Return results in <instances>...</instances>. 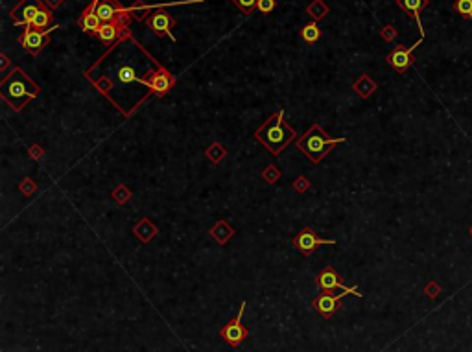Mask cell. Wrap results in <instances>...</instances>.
Wrapping results in <instances>:
<instances>
[{
  "label": "cell",
  "mask_w": 472,
  "mask_h": 352,
  "mask_svg": "<svg viewBox=\"0 0 472 352\" xmlns=\"http://www.w3.org/2000/svg\"><path fill=\"white\" fill-rule=\"evenodd\" d=\"M255 137L268 148L269 153L279 155L290 144V140L295 137V131L284 122V111L280 109L257 129Z\"/></svg>",
  "instance_id": "cell-1"
},
{
  "label": "cell",
  "mask_w": 472,
  "mask_h": 352,
  "mask_svg": "<svg viewBox=\"0 0 472 352\" xmlns=\"http://www.w3.org/2000/svg\"><path fill=\"white\" fill-rule=\"evenodd\" d=\"M0 89H2V98L10 101V105L17 111H21L28 100L39 94V87L21 69H13V72L2 81Z\"/></svg>",
  "instance_id": "cell-2"
},
{
  "label": "cell",
  "mask_w": 472,
  "mask_h": 352,
  "mask_svg": "<svg viewBox=\"0 0 472 352\" xmlns=\"http://www.w3.org/2000/svg\"><path fill=\"white\" fill-rule=\"evenodd\" d=\"M341 142H345L343 137L332 139V137H328V133L319 126V124H314V126L297 140V148H299L314 164H319V162L330 153V150H332L334 146L341 144Z\"/></svg>",
  "instance_id": "cell-3"
},
{
  "label": "cell",
  "mask_w": 472,
  "mask_h": 352,
  "mask_svg": "<svg viewBox=\"0 0 472 352\" xmlns=\"http://www.w3.org/2000/svg\"><path fill=\"white\" fill-rule=\"evenodd\" d=\"M55 28L57 26H52L50 30L41 32V30H35V28H32V26H26V30H24L22 35L19 37V43H21V46L26 50V52L39 53L46 44H48V33L52 32V30H55Z\"/></svg>",
  "instance_id": "cell-4"
},
{
  "label": "cell",
  "mask_w": 472,
  "mask_h": 352,
  "mask_svg": "<svg viewBox=\"0 0 472 352\" xmlns=\"http://www.w3.org/2000/svg\"><path fill=\"white\" fill-rule=\"evenodd\" d=\"M244 310H246V303L240 304V310H238V314H236L234 319H231L229 323H227L225 326H223V330H221V337L225 339L231 347H238L244 339L247 337V328L244 325H242V315H244Z\"/></svg>",
  "instance_id": "cell-5"
},
{
  "label": "cell",
  "mask_w": 472,
  "mask_h": 352,
  "mask_svg": "<svg viewBox=\"0 0 472 352\" xmlns=\"http://www.w3.org/2000/svg\"><path fill=\"white\" fill-rule=\"evenodd\" d=\"M41 8H43V6H41L39 0H21V2L11 10L10 15L17 26H30L33 21V17L37 15Z\"/></svg>",
  "instance_id": "cell-6"
},
{
  "label": "cell",
  "mask_w": 472,
  "mask_h": 352,
  "mask_svg": "<svg viewBox=\"0 0 472 352\" xmlns=\"http://www.w3.org/2000/svg\"><path fill=\"white\" fill-rule=\"evenodd\" d=\"M317 286L323 289V291H334V289H341L345 295H356V297H362V294H360L356 288H347V286H343V280H341V277H339L338 273L334 271L332 267H327L325 271H321L319 275H317Z\"/></svg>",
  "instance_id": "cell-7"
},
{
  "label": "cell",
  "mask_w": 472,
  "mask_h": 352,
  "mask_svg": "<svg viewBox=\"0 0 472 352\" xmlns=\"http://www.w3.org/2000/svg\"><path fill=\"white\" fill-rule=\"evenodd\" d=\"M323 244H330V246H332V244H336V240L321 238V236H317L312 229H303L299 234L293 238V246L305 256L312 255V253L316 251V247L323 246Z\"/></svg>",
  "instance_id": "cell-8"
},
{
  "label": "cell",
  "mask_w": 472,
  "mask_h": 352,
  "mask_svg": "<svg viewBox=\"0 0 472 352\" xmlns=\"http://www.w3.org/2000/svg\"><path fill=\"white\" fill-rule=\"evenodd\" d=\"M423 43V37L419 39L417 43L413 44L411 48H402V46H398V48L393 50L389 55H387V63L391 65L393 69L397 70L398 74H402V72H406V69H408L409 65L413 63V50L417 48L419 44Z\"/></svg>",
  "instance_id": "cell-9"
},
{
  "label": "cell",
  "mask_w": 472,
  "mask_h": 352,
  "mask_svg": "<svg viewBox=\"0 0 472 352\" xmlns=\"http://www.w3.org/2000/svg\"><path fill=\"white\" fill-rule=\"evenodd\" d=\"M173 24H175V19H173L170 13H166V11H155V13L148 19V26L153 30L155 35H159V37L168 35L172 41H175V37H173L172 32H170Z\"/></svg>",
  "instance_id": "cell-10"
},
{
  "label": "cell",
  "mask_w": 472,
  "mask_h": 352,
  "mask_svg": "<svg viewBox=\"0 0 472 352\" xmlns=\"http://www.w3.org/2000/svg\"><path fill=\"white\" fill-rule=\"evenodd\" d=\"M173 81L175 80L168 74L166 70H159V72H153V74L148 76V78H140L139 83H144V85L150 87L153 92L164 96V94H166V92L173 87Z\"/></svg>",
  "instance_id": "cell-11"
},
{
  "label": "cell",
  "mask_w": 472,
  "mask_h": 352,
  "mask_svg": "<svg viewBox=\"0 0 472 352\" xmlns=\"http://www.w3.org/2000/svg\"><path fill=\"white\" fill-rule=\"evenodd\" d=\"M339 299H341V297H338L334 291H323L319 297L314 299V308L321 315H325V317H330L334 312H338V310L341 308Z\"/></svg>",
  "instance_id": "cell-12"
},
{
  "label": "cell",
  "mask_w": 472,
  "mask_h": 352,
  "mask_svg": "<svg viewBox=\"0 0 472 352\" xmlns=\"http://www.w3.org/2000/svg\"><path fill=\"white\" fill-rule=\"evenodd\" d=\"M94 11L102 22H113L118 19V13H122V8L114 0H94Z\"/></svg>",
  "instance_id": "cell-13"
},
{
  "label": "cell",
  "mask_w": 472,
  "mask_h": 352,
  "mask_svg": "<svg viewBox=\"0 0 472 352\" xmlns=\"http://www.w3.org/2000/svg\"><path fill=\"white\" fill-rule=\"evenodd\" d=\"M102 24L103 22L100 21V17L96 15V11H94V2H92V4L89 6V10H85V13L80 17L81 30L87 32V33H92V35H98V30H100Z\"/></svg>",
  "instance_id": "cell-14"
},
{
  "label": "cell",
  "mask_w": 472,
  "mask_h": 352,
  "mask_svg": "<svg viewBox=\"0 0 472 352\" xmlns=\"http://www.w3.org/2000/svg\"><path fill=\"white\" fill-rule=\"evenodd\" d=\"M122 28H124V24L118 21V19L113 22H103L102 26H100V30H98V39L105 44L114 43V41L118 39V33H120Z\"/></svg>",
  "instance_id": "cell-15"
},
{
  "label": "cell",
  "mask_w": 472,
  "mask_h": 352,
  "mask_svg": "<svg viewBox=\"0 0 472 352\" xmlns=\"http://www.w3.org/2000/svg\"><path fill=\"white\" fill-rule=\"evenodd\" d=\"M428 2H430V0H397L398 8H402L404 11L411 13V17H415L417 26H419V30H421V32H423V24H421V10H423V8H426V6H428Z\"/></svg>",
  "instance_id": "cell-16"
},
{
  "label": "cell",
  "mask_w": 472,
  "mask_h": 352,
  "mask_svg": "<svg viewBox=\"0 0 472 352\" xmlns=\"http://www.w3.org/2000/svg\"><path fill=\"white\" fill-rule=\"evenodd\" d=\"M133 232L137 234V238H139L140 242H144V244H146V242H150L151 238L157 234V227L151 223L148 218H142L139 223L135 225Z\"/></svg>",
  "instance_id": "cell-17"
},
{
  "label": "cell",
  "mask_w": 472,
  "mask_h": 352,
  "mask_svg": "<svg viewBox=\"0 0 472 352\" xmlns=\"http://www.w3.org/2000/svg\"><path fill=\"white\" fill-rule=\"evenodd\" d=\"M210 234L214 236V240L218 242V244H227V242L231 240L232 229L229 227V223H227L225 219H220V221L210 229Z\"/></svg>",
  "instance_id": "cell-18"
},
{
  "label": "cell",
  "mask_w": 472,
  "mask_h": 352,
  "mask_svg": "<svg viewBox=\"0 0 472 352\" xmlns=\"http://www.w3.org/2000/svg\"><path fill=\"white\" fill-rule=\"evenodd\" d=\"M54 22V17H52V13H50L48 8H41L39 10V13L35 17H33V21L30 26L35 28V30H41V32H44V30H50V24Z\"/></svg>",
  "instance_id": "cell-19"
},
{
  "label": "cell",
  "mask_w": 472,
  "mask_h": 352,
  "mask_svg": "<svg viewBox=\"0 0 472 352\" xmlns=\"http://www.w3.org/2000/svg\"><path fill=\"white\" fill-rule=\"evenodd\" d=\"M352 89H354L356 92H358V94H360L362 98H369L371 94L375 92L376 85H375V81L371 80L369 76H365V74H364L358 81H356V83H354Z\"/></svg>",
  "instance_id": "cell-20"
},
{
  "label": "cell",
  "mask_w": 472,
  "mask_h": 352,
  "mask_svg": "<svg viewBox=\"0 0 472 352\" xmlns=\"http://www.w3.org/2000/svg\"><path fill=\"white\" fill-rule=\"evenodd\" d=\"M306 13L314 19V22H317V21H321L323 17L327 15L328 13V6L323 2V0H314L308 8H306Z\"/></svg>",
  "instance_id": "cell-21"
},
{
  "label": "cell",
  "mask_w": 472,
  "mask_h": 352,
  "mask_svg": "<svg viewBox=\"0 0 472 352\" xmlns=\"http://www.w3.org/2000/svg\"><path fill=\"white\" fill-rule=\"evenodd\" d=\"M301 37L306 43H317L319 37H321V30L317 26V22H308L303 30H301Z\"/></svg>",
  "instance_id": "cell-22"
},
{
  "label": "cell",
  "mask_w": 472,
  "mask_h": 352,
  "mask_svg": "<svg viewBox=\"0 0 472 352\" xmlns=\"http://www.w3.org/2000/svg\"><path fill=\"white\" fill-rule=\"evenodd\" d=\"M225 153H227L225 148H223L221 144H218V142H214V144L207 150V159H209L212 164H218V162L225 157Z\"/></svg>",
  "instance_id": "cell-23"
},
{
  "label": "cell",
  "mask_w": 472,
  "mask_h": 352,
  "mask_svg": "<svg viewBox=\"0 0 472 352\" xmlns=\"http://www.w3.org/2000/svg\"><path fill=\"white\" fill-rule=\"evenodd\" d=\"M118 80L122 81V83H131V81H139L140 78L137 76V72H135L133 67H120L118 69Z\"/></svg>",
  "instance_id": "cell-24"
},
{
  "label": "cell",
  "mask_w": 472,
  "mask_h": 352,
  "mask_svg": "<svg viewBox=\"0 0 472 352\" xmlns=\"http://www.w3.org/2000/svg\"><path fill=\"white\" fill-rule=\"evenodd\" d=\"M454 10L461 17H467V19L472 21V0H456Z\"/></svg>",
  "instance_id": "cell-25"
},
{
  "label": "cell",
  "mask_w": 472,
  "mask_h": 352,
  "mask_svg": "<svg viewBox=\"0 0 472 352\" xmlns=\"http://www.w3.org/2000/svg\"><path fill=\"white\" fill-rule=\"evenodd\" d=\"M232 4H236V8L242 11V13H246V15H251L253 10L257 8L258 0H232Z\"/></svg>",
  "instance_id": "cell-26"
},
{
  "label": "cell",
  "mask_w": 472,
  "mask_h": 352,
  "mask_svg": "<svg viewBox=\"0 0 472 352\" xmlns=\"http://www.w3.org/2000/svg\"><path fill=\"white\" fill-rule=\"evenodd\" d=\"M113 198H114V201H118L120 205H122V203H126L129 198H131V192L128 190V187H124V185H122V187L114 188Z\"/></svg>",
  "instance_id": "cell-27"
},
{
  "label": "cell",
  "mask_w": 472,
  "mask_h": 352,
  "mask_svg": "<svg viewBox=\"0 0 472 352\" xmlns=\"http://www.w3.org/2000/svg\"><path fill=\"white\" fill-rule=\"evenodd\" d=\"M275 4H277L275 0H258L257 10L262 11V13H269V11L275 10Z\"/></svg>",
  "instance_id": "cell-28"
},
{
  "label": "cell",
  "mask_w": 472,
  "mask_h": 352,
  "mask_svg": "<svg viewBox=\"0 0 472 352\" xmlns=\"http://www.w3.org/2000/svg\"><path fill=\"white\" fill-rule=\"evenodd\" d=\"M262 177L268 183H275V181H277V177H280V175H279V171L275 170L273 166H269V168H266V170L262 171Z\"/></svg>",
  "instance_id": "cell-29"
},
{
  "label": "cell",
  "mask_w": 472,
  "mask_h": 352,
  "mask_svg": "<svg viewBox=\"0 0 472 352\" xmlns=\"http://www.w3.org/2000/svg\"><path fill=\"white\" fill-rule=\"evenodd\" d=\"M308 187H310V183L306 181L305 177H299V179H297V181L293 183L295 192H301V194H303V192H306V190H308Z\"/></svg>",
  "instance_id": "cell-30"
},
{
  "label": "cell",
  "mask_w": 472,
  "mask_h": 352,
  "mask_svg": "<svg viewBox=\"0 0 472 352\" xmlns=\"http://www.w3.org/2000/svg\"><path fill=\"white\" fill-rule=\"evenodd\" d=\"M380 35L386 39V41H393V39H395V35H397V30H395L393 26H386L384 30H382Z\"/></svg>",
  "instance_id": "cell-31"
},
{
  "label": "cell",
  "mask_w": 472,
  "mask_h": 352,
  "mask_svg": "<svg viewBox=\"0 0 472 352\" xmlns=\"http://www.w3.org/2000/svg\"><path fill=\"white\" fill-rule=\"evenodd\" d=\"M426 294H430V297H435V295L439 294V288L435 286V282H432L428 288H426Z\"/></svg>",
  "instance_id": "cell-32"
},
{
  "label": "cell",
  "mask_w": 472,
  "mask_h": 352,
  "mask_svg": "<svg viewBox=\"0 0 472 352\" xmlns=\"http://www.w3.org/2000/svg\"><path fill=\"white\" fill-rule=\"evenodd\" d=\"M46 4H48L50 8H57V6L63 4V0H46Z\"/></svg>",
  "instance_id": "cell-33"
},
{
  "label": "cell",
  "mask_w": 472,
  "mask_h": 352,
  "mask_svg": "<svg viewBox=\"0 0 472 352\" xmlns=\"http://www.w3.org/2000/svg\"><path fill=\"white\" fill-rule=\"evenodd\" d=\"M32 155H35V157H39V155H41V150H39V146H33V148H32Z\"/></svg>",
  "instance_id": "cell-34"
},
{
  "label": "cell",
  "mask_w": 472,
  "mask_h": 352,
  "mask_svg": "<svg viewBox=\"0 0 472 352\" xmlns=\"http://www.w3.org/2000/svg\"><path fill=\"white\" fill-rule=\"evenodd\" d=\"M0 59H2V69H6V67L10 65V61H8V57H6V55H2V57H0Z\"/></svg>",
  "instance_id": "cell-35"
},
{
  "label": "cell",
  "mask_w": 472,
  "mask_h": 352,
  "mask_svg": "<svg viewBox=\"0 0 472 352\" xmlns=\"http://www.w3.org/2000/svg\"><path fill=\"white\" fill-rule=\"evenodd\" d=\"M470 232H472V229H470Z\"/></svg>",
  "instance_id": "cell-36"
}]
</instances>
